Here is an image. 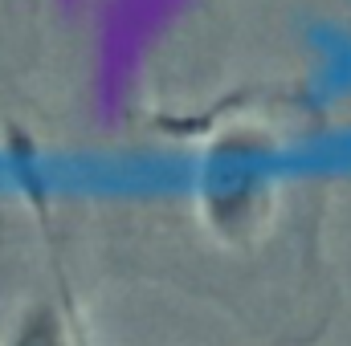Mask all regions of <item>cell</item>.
<instances>
[]
</instances>
